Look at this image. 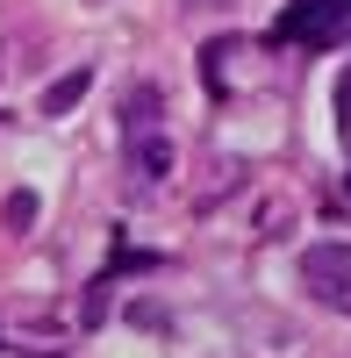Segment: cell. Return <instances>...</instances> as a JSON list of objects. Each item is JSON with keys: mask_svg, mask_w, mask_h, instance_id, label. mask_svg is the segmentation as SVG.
<instances>
[{"mask_svg": "<svg viewBox=\"0 0 351 358\" xmlns=\"http://www.w3.org/2000/svg\"><path fill=\"white\" fill-rule=\"evenodd\" d=\"M8 229H15V236L36 229V194H29V187H15V194H8Z\"/></svg>", "mask_w": 351, "mask_h": 358, "instance_id": "5b68a950", "label": "cell"}, {"mask_svg": "<svg viewBox=\"0 0 351 358\" xmlns=\"http://www.w3.org/2000/svg\"><path fill=\"white\" fill-rule=\"evenodd\" d=\"M337 122H351V72H344V86H337Z\"/></svg>", "mask_w": 351, "mask_h": 358, "instance_id": "8992f818", "label": "cell"}, {"mask_svg": "<svg viewBox=\"0 0 351 358\" xmlns=\"http://www.w3.org/2000/svg\"><path fill=\"white\" fill-rule=\"evenodd\" d=\"M337 29H351V0H308L301 15L280 22V43L301 36V43H337Z\"/></svg>", "mask_w": 351, "mask_h": 358, "instance_id": "7a4b0ae2", "label": "cell"}, {"mask_svg": "<svg viewBox=\"0 0 351 358\" xmlns=\"http://www.w3.org/2000/svg\"><path fill=\"white\" fill-rule=\"evenodd\" d=\"M86 86H94V72H86V65L65 72V79H50V86H43V115H72V108L86 101Z\"/></svg>", "mask_w": 351, "mask_h": 358, "instance_id": "277c9868", "label": "cell"}, {"mask_svg": "<svg viewBox=\"0 0 351 358\" xmlns=\"http://www.w3.org/2000/svg\"><path fill=\"white\" fill-rule=\"evenodd\" d=\"M122 143H129V165H136V179H165V172H172V143H165L158 129L122 136Z\"/></svg>", "mask_w": 351, "mask_h": 358, "instance_id": "3957f363", "label": "cell"}, {"mask_svg": "<svg viewBox=\"0 0 351 358\" xmlns=\"http://www.w3.org/2000/svg\"><path fill=\"white\" fill-rule=\"evenodd\" d=\"M301 287H308L330 315H351V244H308Z\"/></svg>", "mask_w": 351, "mask_h": 358, "instance_id": "6da1fadb", "label": "cell"}]
</instances>
